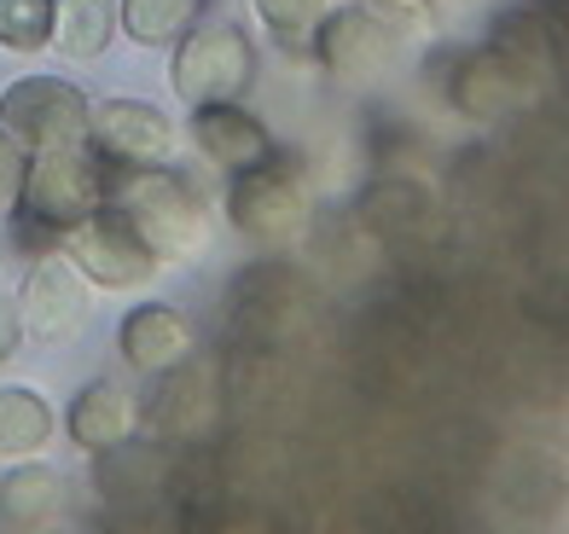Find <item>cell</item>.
<instances>
[{
    "label": "cell",
    "instance_id": "7c38bea8",
    "mask_svg": "<svg viewBox=\"0 0 569 534\" xmlns=\"http://www.w3.org/2000/svg\"><path fill=\"white\" fill-rule=\"evenodd\" d=\"M192 145H198L216 169H227V174H239V169H250V163L273 158V134L239 105V99L192 105Z\"/></svg>",
    "mask_w": 569,
    "mask_h": 534
},
{
    "label": "cell",
    "instance_id": "ffe728a7",
    "mask_svg": "<svg viewBox=\"0 0 569 534\" xmlns=\"http://www.w3.org/2000/svg\"><path fill=\"white\" fill-rule=\"evenodd\" d=\"M430 192H419L412 181H378L367 198H360V221L372 226L378 239H407L430 221Z\"/></svg>",
    "mask_w": 569,
    "mask_h": 534
},
{
    "label": "cell",
    "instance_id": "52a82bcc",
    "mask_svg": "<svg viewBox=\"0 0 569 534\" xmlns=\"http://www.w3.org/2000/svg\"><path fill=\"white\" fill-rule=\"evenodd\" d=\"M59 250L99 291H134L158 273V256H151L146 239L128 226L122 210H111V203H99L88 221H76L70 233H59Z\"/></svg>",
    "mask_w": 569,
    "mask_h": 534
},
{
    "label": "cell",
    "instance_id": "d4e9b609",
    "mask_svg": "<svg viewBox=\"0 0 569 534\" xmlns=\"http://www.w3.org/2000/svg\"><path fill=\"white\" fill-rule=\"evenodd\" d=\"M18 343H23V309L12 291H0V366L18 354Z\"/></svg>",
    "mask_w": 569,
    "mask_h": 534
},
{
    "label": "cell",
    "instance_id": "ac0fdd59",
    "mask_svg": "<svg viewBox=\"0 0 569 534\" xmlns=\"http://www.w3.org/2000/svg\"><path fill=\"white\" fill-rule=\"evenodd\" d=\"M117 36V0H59V30L53 47L70 64H88L111 47Z\"/></svg>",
    "mask_w": 569,
    "mask_h": 534
},
{
    "label": "cell",
    "instance_id": "8fae6325",
    "mask_svg": "<svg viewBox=\"0 0 569 534\" xmlns=\"http://www.w3.org/2000/svg\"><path fill=\"white\" fill-rule=\"evenodd\" d=\"M88 140L117 169H146V163L174 158V122L158 105H146V99H106V105H93Z\"/></svg>",
    "mask_w": 569,
    "mask_h": 534
},
{
    "label": "cell",
    "instance_id": "7a4b0ae2",
    "mask_svg": "<svg viewBox=\"0 0 569 534\" xmlns=\"http://www.w3.org/2000/svg\"><path fill=\"white\" fill-rule=\"evenodd\" d=\"M99 203H106V158L93 151V140L30 151V174H23V198H18L23 233L47 244L70 233L76 221H88Z\"/></svg>",
    "mask_w": 569,
    "mask_h": 534
},
{
    "label": "cell",
    "instance_id": "277c9868",
    "mask_svg": "<svg viewBox=\"0 0 569 534\" xmlns=\"http://www.w3.org/2000/svg\"><path fill=\"white\" fill-rule=\"evenodd\" d=\"M256 82V47L239 23H192L174 41L169 88L187 105H216V99H239Z\"/></svg>",
    "mask_w": 569,
    "mask_h": 534
},
{
    "label": "cell",
    "instance_id": "d6986e66",
    "mask_svg": "<svg viewBox=\"0 0 569 534\" xmlns=\"http://www.w3.org/2000/svg\"><path fill=\"white\" fill-rule=\"evenodd\" d=\"M203 0H117V30L140 47H174L198 23Z\"/></svg>",
    "mask_w": 569,
    "mask_h": 534
},
{
    "label": "cell",
    "instance_id": "5b68a950",
    "mask_svg": "<svg viewBox=\"0 0 569 534\" xmlns=\"http://www.w3.org/2000/svg\"><path fill=\"white\" fill-rule=\"evenodd\" d=\"M308 53L338 75V82L367 88V82H383V75L401 64V23L372 12L367 0H349V7L320 18L315 47H308Z\"/></svg>",
    "mask_w": 569,
    "mask_h": 534
},
{
    "label": "cell",
    "instance_id": "8992f818",
    "mask_svg": "<svg viewBox=\"0 0 569 534\" xmlns=\"http://www.w3.org/2000/svg\"><path fill=\"white\" fill-rule=\"evenodd\" d=\"M0 129H12L30 151L76 145L93 129V105L64 75H18V82L0 88Z\"/></svg>",
    "mask_w": 569,
    "mask_h": 534
},
{
    "label": "cell",
    "instance_id": "5bb4252c",
    "mask_svg": "<svg viewBox=\"0 0 569 534\" xmlns=\"http://www.w3.org/2000/svg\"><path fill=\"white\" fill-rule=\"evenodd\" d=\"M117 343H122L128 366L146 372V377H158V372H169L174 361H187V354H192V325L180 320L169 302H140V309L122 314Z\"/></svg>",
    "mask_w": 569,
    "mask_h": 534
},
{
    "label": "cell",
    "instance_id": "484cf974",
    "mask_svg": "<svg viewBox=\"0 0 569 534\" xmlns=\"http://www.w3.org/2000/svg\"><path fill=\"white\" fill-rule=\"evenodd\" d=\"M529 7H563V0H529Z\"/></svg>",
    "mask_w": 569,
    "mask_h": 534
},
{
    "label": "cell",
    "instance_id": "e0dca14e",
    "mask_svg": "<svg viewBox=\"0 0 569 534\" xmlns=\"http://www.w3.org/2000/svg\"><path fill=\"white\" fill-rule=\"evenodd\" d=\"M53 442V406L36 390L7 384L0 390V460H36Z\"/></svg>",
    "mask_w": 569,
    "mask_h": 534
},
{
    "label": "cell",
    "instance_id": "603a6c76",
    "mask_svg": "<svg viewBox=\"0 0 569 534\" xmlns=\"http://www.w3.org/2000/svg\"><path fill=\"white\" fill-rule=\"evenodd\" d=\"M23 174H30V145H23L12 129H0V215H18Z\"/></svg>",
    "mask_w": 569,
    "mask_h": 534
},
{
    "label": "cell",
    "instance_id": "ba28073f",
    "mask_svg": "<svg viewBox=\"0 0 569 534\" xmlns=\"http://www.w3.org/2000/svg\"><path fill=\"white\" fill-rule=\"evenodd\" d=\"M540 64L529 59L523 41H495V47H477V53L453 59L448 70V105L471 122H495L506 111H517L523 99L535 93V75Z\"/></svg>",
    "mask_w": 569,
    "mask_h": 534
},
{
    "label": "cell",
    "instance_id": "6da1fadb",
    "mask_svg": "<svg viewBox=\"0 0 569 534\" xmlns=\"http://www.w3.org/2000/svg\"><path fill=\"white\" fill-rule=\"evenodd\" d=\"M106 203L128 215V226L146 239L158 268L163 262H198L210 250V233H216L210 198L198 192L192 174H180L169 163H146V169L106 163Z\"/></svg>",
    "mask_w": 569,
    "mask_h": 534
},
{
    "label": "cell",
    "instance_id": "7402d4cb",
    "mask_svg": "<svg viewBox=\"0 0 569 534\" xmlns=\"http://www.w3.org/2000/svg\"><path fill=\"white\" fill-rule=\"evenodd\" d=\"M250 7L273 30V41L284 47V53H308L320 18H326V0H250Z\"/></svg>",
    "mask_w": 569,
    "mask_h": 534
},
{
    "label": "cell",
    "instance_id": "2e32d148",
    "mask_svg": "<svg viewBox=\"0 0 569 534\" xmlns=\"http://www.w3.org/2000/svg\"><path fill=\"white\" fill-rule=\"evenodd\" d=\"M64 430H70V442L82 453H106V447H117L128 430H134V401H128L117 384H88L82 395L70 401Z\"/></svg>",
    "mask_w": 569,
    "mask_h": 534
},
{
    "label": "cell",
    "instance_id": "4fadbf2b",
    "mask_svg": "<svg viewBox=\"0 0 569 534\" xmlns=\"http://www.w3.org/2000/svg\"><path fill=\"white\" fill-rule=\"evenodd\" d=\"M93 488L106 494L111 505H146V500H158L163 488H169V471H174V460H169V447H158V442H117V447H106V453H93Z\"/></svg>",
    "mask_w": 569,
    "mask_h": 534
},
{
    "label": "cell",
    "instance_id": "cb8c5ba5",
    "mask_svg": "<svg viewBox=\"0 0 569 534\" xmlns=\"http://www.w3.org/2000/svg\"><path fill=\"white\" fill-rule=\"evenodd\" d=\"M372 12H383L390 23H401V30H430L436 23V0H367Z\"/></svg>",
    "mask_w": 569,
    "mask_h": 534
},
{
    "label": "cell",
    "instance_id": "9c48e42d",
    "mask_svg": "<svg viewBox=\"0 0 569 534\" xmlns=\"http://www.w3.org/2000/svg\"><path fill=\"white\" fill-rule=\"evenodd\" d=\"M18 309H23V337H36L47 349L82 337V325L93 314L82 268H76L64 250H41L30 262V273H23V285H18Z\"/></svg>",
    "mask_w": 569,
    "mask_h": 534
},
{
    "label": "cell",
    "instance_id": "3957f363",
    "mask_svg": "<svg viewBox=\"0 0 569 534\" xmlns=\"http://www.w3.org/2000/svg\"><path fill=\"white\" fill-rule=\"evenodd\" d=\"M227 221L239 226L256 250H291V244H302L308 221H315V192H308V181L291 163L262 158V163L232 174Z\"/></svg>",
    "mask_w": 569,
    "mask_h": 534
},
{
    "label": "cell",
    "instance_id": "9a60e30c",
    "mask_svg": "<svg viewBox=\"0 0 569 534\" xmlns=\"http://www.w3.org/2000/svg\"><path fill=\"white\" fill-rule=\"evenodd\" d=\"M64 512V476L53 465L36 460H12V471L0 476V523L7 528H47Z\"/></svg>",
    "mask_w": 569,
    "mask_h": 534
},
{
    "label": "cell",
    "instance_id": "30bf717a",
    "mask_svg": "<svg viewBox=\"0 0 569 534\" xmlns=\"http://www.w3.org/2000/svg\"><path fill=\"white\" fill-rule=\"evenodd\" d=\"M221 419V384H216V361H174L169 372H158L151 384V401H146V424L158 430L163 442H198L210 436Z\"/></svg>",
    "mask_w": 569,
    "mask_h": 534
},
{
    "label": "cell",
    "instance_id": "44dd1931",
    "mask_svg": "<svg viewBox=\"0 0 569 534\" xmlns=\"http://www.w3.org/2000/svg\"><path fill=\"white\" fill-rule=\"evenodd\" d=\"M59 0H0V47L7 53H41L53 47Z\"/></svg>",
    "mask_w": 569,
    "mask_h": 534
}]
</instances>
